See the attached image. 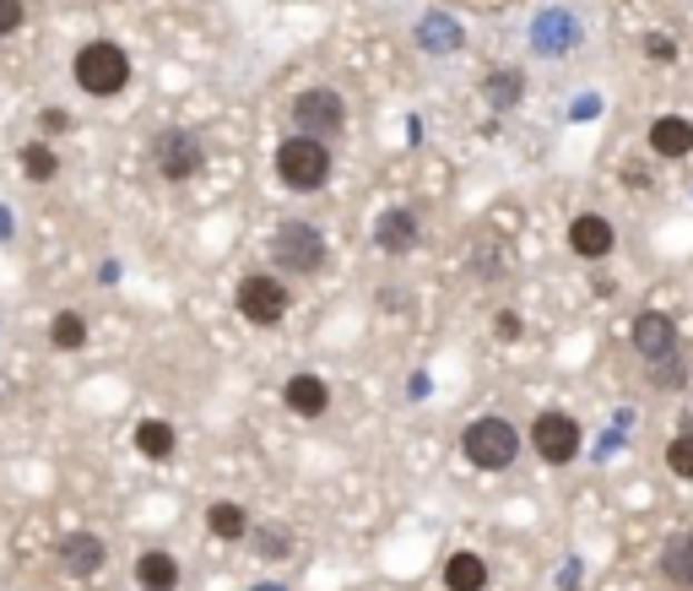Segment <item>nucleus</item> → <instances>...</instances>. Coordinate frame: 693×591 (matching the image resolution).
Masks as SVG:
<instances>
[{
  "label": "nucleus",
  "mask_w": 693,
  "mask_h": 591,
  "mask_svg": "<svg viewBox=\"0 0 693 591\" xmlns=\"http://www.w3.org/2000/svg\"><path fill=\"white\" fill-rule=\"evenodd\" d=\"M71 77L82 92L92 98H120L125 87H130V55H125L120 43L109 39H92L77 49V66H71Z\"/></svg>",
  "instance_id": "nucleus-1"
},
{
  "label": "nucleus",
  "mask_w": 693,
  "mask_h": 591,
  "mask_svg": "<svg viewBox=\"0 0 693 591\" xmlns=\"http://www.w3.org/2000/svg\"><path fill=\"white\" fill-rule=\"evenodd\" d=\"M461 456L477 466V472H504V466L521 456V434L509 418H477L466 423L461 434Z\"/></svg>",
  "instance_id": "nucleus-2"
},
{
  "label": "nucleus",
  "mask_w": 693,
  "mask_h": 591,
  "mask_svg": "<svg viewBox=\"0 0 693 591\" xmlns=\"http://www.w3.org/2000/svg\"><path fill=\"white\" fill-rule=\"evenodd\" d=\"M293 136H309V141H336L347 130V98L330 92V87H304L293 98Z\"/></svg>",
  "instance_id": "nucleus-3"
},
{
  "label": "nucleus",
  "mask_w": 693,
  "mask_h": 591,
  "mask_svg": "<svg viewBox=\"0 0 693 591\" xmlns=\"http://www.w3.org/2000/svg\"><path fill=\"white\" fill-rule=\"evenodd\" d=\"M234 304H239V315H245L249 326L271 332V326H283V321H287V309H293V294H287L283 277L249 272V277H239V288H234Z\"/></svg>",
  "instance_id": "nucleus-4"
},
{
  "label": "nucleus",
  "mask_w": 693,
  "mask_h": 591,
  "mask_svg": "<svg viewBox=\"0 0 693 591\" xmlns=\"http://www.w3.org/2000/svg\"><path fill=\"white\" fill-rule=\"evenodd\" d=\"M277 179L287 190H320L330 179V147L309 141V136H287L277 147Z\"/></svg>",
  "instance_id": "nucleus-5"
},
{
  "label": "nucleus",
  "mask_w": 693,
  "mask_h": 591,
  "mask_svg": "<svg viewBox=\"0 0 693 591\" xmlns=\"http://www.w3.org/2000/svg\"><path fill=\"white\" fill-rule=\"evenodd\" d=\"M271 260H277V272H287V277H315L326 266V234L309 228V223H283L271 234Z\"/></svg>",
  "instance_id": "nucleus-6"
},
{
  "label": "nucleus",
  "mask_w": 693,
  "mask_h": 591,
  "mask_svg": "<svg viewBox=\"0 0 693 591\" xmlns=\"http://www.w3.org/2000/svg\"><path fill=\"white\" fill-rule=\"evenodd\" d=\"M580 440L585 434H580V423L570 413H536V423H531V451L547 466H570L580 456Z\"/></svg>",
  "instance_id": "nucleus-7"
},
{
  "label": "nucleus",
  "mask_w": 693,
  "mask_h": 591,
  "mask_svg": "<svg viewBox=\"0 0 693 591\" xmlns=\"http://www.w3.org/2000/svg\"><path fill=\"white\" fill-rule=\"evenodd\" d=\"M152 158H158V174L179 185V179H196V174H201L206 152H201V141H196L190 130H164V136L152 141Z\"/></svg>",
  "instance_id": "nucleus-8"
},
{
  "label": "nucleus",
  "mask_w": 693,
  "mask_h": 591,
  "mask_svg": "<svg viewBox=\"0 0 693 591\" xmlns=\"http://www.w3.org/2000/svg\"><path fill=\"white\" fill-rule=\"evenodd\" d=\"M628 337H634V353H640V358L661 364V358H672V353H677V321H672V315H661V309H640Z\"/></svg>",
  "instance_id": "nucleus-9"
},
{
  "label": "nucleus",
  "mask_w": 693,
  "mask_h": 591,
  "mask_svg": "<svg viewBox=\"0 0 693 591\" xmlns=\"http://www.w3.org/2000/svg\"><path fill=\"white\" fill-rule=\"evenodd\" d=\"M283 407L293 413V418H304V423L326 418V413H330V385L320 381V375H287Z\"/></svg>",
  "instance_id": "nucleus-10"
},
{
  "label": "nucleus",
  "mask_w": 693,
  "mask_h": 591,
  "mask_svg": "<svg viewBox=\"0 0 693 591\" xmlns=\"http://www.w3.org/2000/svg\"><path fill=\"white\" fill-rule=\"evenodd\" d=\"M612 245H617V234H612L607 217L580 211V217L570 223V250L580 255V260H602V255H612Z\"/></svg>",
  "instance_id": "nucleus-11"
},
{
  "label": "nucleus",
  "mask_w": 693,
  "mask_h": 591,
  "mask_svg": "<svg viewBox=\"0 0 693 591\" xmlns=\"http://www.w3.org/2000/svg\"><path fill=\"white\" fill-rule=\"evenodd\" d=\"M374 245H379L385 255H407L412 245H417V211H407V207L379 211V223H374Z\"/></svg>",
  "instance_id": "nucleus-12"
},
{
  "label": "nucleus",
  "mask_w": 693,
  "mask_h": 591,
  "mask_svg": "<svg viewBox=\"0 0 693 591\" xmlns=\"http://www.w3.org/2000/svg\"><path fill=\"white\" fill-rule=\"evenodd\" d=\"M103 559H109V549H103L98 532H71V538L60 543V564H66L71 575H98Z\"/></svg>",
  "instance_id": "nucleus-13"
},
{
  "label": "nucleus",
  "mask_w": 693,
  "mask_h": 591,
  "mask_svg": "<svg viewBox=\"0 0 693 591\" xmlns=\"http://www.w3.org/2000/svg\"><path fill=\"white\" fill-rule=\"evenodd\" d=\"M136 587L141 591H179V559L168 549H147L136 559Z\"/></svg>",
  "instance_id": "nucleus-14"
},
{
  "label": "nucleus",
  "mask_w": 693,
  "mask_h": 591,
  "mask_svg": "<svg viewBox=\"0 0 693 591\" xmlns=\"http://www.w3.org/2000/svg\"><path fill=\"white\" fill-rule=\"evenodd\" d=\"M206 532H211L217 543H245V538H249L245 505H234V500H217V505H206Z\"/></svg>",
  "instance_id": "nucleus-15"
},
{
  "label": "nucleus",
  "mask_w": 693,
  "mask_h": 591,
  "mask_svg": "<svg viewBox=\"0 0 693 591\" xmlns=\"http://www.w3.org/2000/svg\"><path fill=\"white\" fill-rule=\"evenodd\" d=\"M651 147L655 158H689L693 152V126L689 120H677V115H661L651 126Z\"/></svg>",
  "instance_id": "nucleus-16"
},
{
  "label": "nucleus",
  "mask_w": 693,
  "mask_h": 591,
  "mask_svg": "<svg viewBox=\"0 0 693 591\" xmlns=\"http://www.w3.org/2000/svg\"><path fill=\"white\" fill-rule=\"evenodd\" d=\"M136 451H141L147 462H168V456L179 451V434H174V423L141 418V423H136Z\"/></svg>",
  "instance_id": "nucleus-17"
},
{
  "label": "nucleus",
  "mask_w": 693,
  "mask_h": 591,
  "mask_svg": "<svg viewBox=\"0 0 693 591\" xmlns=\"http://www.w3.org/2000/svg\"><path fill=\"white\" fill-rule=\"evenodd\" d=\"M445 587L449 591H488V564L477 553H449L445 559Z\"/></svg>",
  "instance_id": "nucleus-18"
},
{
  "label": "nucleus",
  "mask_w": 693,
  "mask_h": 591,
  "mask_svg": "<svg viewBox=\"0 0 693 591\" xmlns=\"http://www.w3.org/2000/svg\"><path fill=\"white\" fill-rule=\"evenodd\" d=\"M661 575L672 587H693V532H677L666 549H661Z\"/></svg>",
  "instance_id": "nucleus-19"
},
{
  "label": "nucleus",
  "mask_w": 693,
  "mask_h": 591,
  "mask_svg": "<svg viewBox=\"0 0 693 591\" xmlns=\"http://www.w3.org/2000/svg\"><path fill=\"white\" fill-rule=\"evenodd\" d=\"M49 342H55L60 353H77V347H87V321L77 315V309H60V315L49 321Z\"/></svg>",
  "instance_id": "nucleus-20"
},
{
  "label": "nucleus",
  "mask_w": 693,
  "mask_h": 591,
  "mask_svg": "<svg viewBox=\"0 0 693 591\" xmlns=\"http://www.w3.org/2000/svg\"><path fill=\"white\" fill-rule=\"evenodd\" d=\"M22 174H28V179H55V174H60V158H55V147H49V141H28V147H22Z\"/></svg>",
  "instance_id": "nucleus-21"
},
{
  "label": "nucleus",
  "mask_w": 693,
  "mask_h": 591,
  "mask_svg": "<svg viewBox=\"0 0 693 591\" xmlns=\"http://www.w3.org/2000/svg\"><path fill=\"white\" fill-rule=\"evenodd\" d=\"M521 92H526V77H521V71H498V77H488L493 109H515V104H521Z\"/></svg>",
  "instance_id": "nucleus-22"
},
{
  "label": "nucleus",
  "mask_w": 693,
  "mask_h": 591,
  "mask_svg": "<svg viewBox=\"0 0 693 591\" xmlns=\"http://www.w3.org/2000/svg\"><path fill=\"white\" fill-rule=\"evenodd\" d=\"M249 538H255V549L266 553V559H287L293 553V538H287V526H277V521L260 526V532H249Z\"/></svg>",
  "instance_id": "nucleus-23"
},
{
  "label": "nucleus",
  "mask_w": 693,
  "mask_h": 591,
  "mask_svg": "<svg viewBox=\"0 0 693 591\" xmlns=\"http://www.w3.org/2000/svg\"><path fill=\"white\" fill-rule=\"evenodd\" d=\"M666 466H672V477H689L693 483V434H677L666 445Z\"/></svg>",
  "instance_id": "nucleus-24"
},
{
  "label": "nucleus",
  "mask_w": 693,
  "mask_h": 591,
  "mask_svg": "<svg viewBox=\"0 0 693 591\" xmlns=\"http://www.w3.org/2000/svg\"><path fill=\"white\" fill-rule=\"evenodd\" d=\"M651 381L661 385V391H677V385L689 381V370H683V364H677V353H672V358H661V364L651 370Z\"/></svg>",
  "instance_id": "nucleus-25"
},
{
  "label": "nucleus",
  "mask_w": 693,
  "mask_h": 591,
  "mask_svg": "<svg viewBox=\"0 0 693 591\" xmlns=\"http://www.w3.org/2000/svg\"><path fill=\"white\" fill-rule=\"evenodd\" d=\"M22 17H28L22 0H0V39H11V33L22 28Z\"/></svg>",
  "instance_id": "nucleus-26"
},
{
  "label": "nucleus",
  "mask_w": 693,
  "mask_h": 591,
  "mask_svg": "<svg viewBox=\"0 0 693 591\" xmlns=\"http://www.w3.org/2000/svg\"><path fill=\"white\" fill-rule=\"evenodd\" d=\"M493 337H498V342H521V315H515V309H498V315H493Z\"/></svg>",
  "instance_id": "nucleus-27"
},
{
  "label": "nucleus",
  "mask_w": 693,
  "mask_h": 591,
  "mask_svg": "<svg viewBox=\"0 0 693 591\" xmlns=\"http://www.w3.org/2000/svg\"><path fill=\"white\" fill-rule=\"evenodd\" d=\"M645 55L661 60V66H672V60H677V43L666 39V33H651V39H645Z\"/></svg>",
  "instance_id": "nucleus-28"
},
{
  "label": "nucleus",
  "mask_w": 693,
  "mask_h": 591,
  "mask_svg": "<svg viewBox=\"0 0 693 591\" xmlns=\"http://www.w3.org/2000/svg\"><path fill=\"white\" fill-rule=\"evenodd\" d=\"M536 39H542V43H564V39H570V17H564V11H553V22H547V28H536Z\"/></svg>",
  "instance_id": "nucleus-29"
},
{
  "label": "nucleus",
  "mask_w": 693,
  "mask_h": 591,
  "mask_svg": "<svg viewBox=\"0 0 693 591\" xmlns=\"http://www.w3.org/2000/svg\"><path fill=\"white\" fill-rule=\"evenodd\" d=\"M39 126H43V130H49V136H55V130H66V115H60V109H49V115H43Z\"/></svg>",
  "instance_id": "nucleus-30"
}]
</instances>
